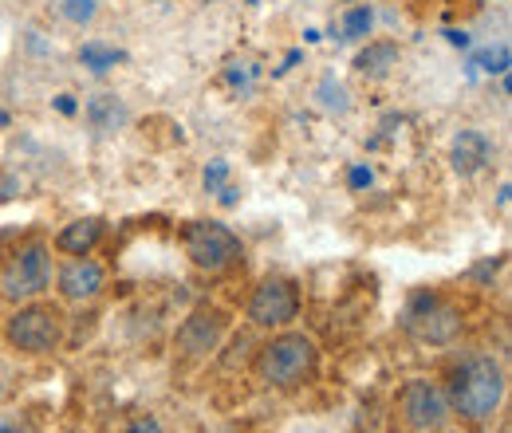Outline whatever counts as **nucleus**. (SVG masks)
Masks as SVG:
<instances>
[{
    "label": "nucleus",
    "instance_id": "obj_1",
    "mask_svg": "<svg viewBox=\"0 0 512 433\" xmlns=\"http://www.w3.org/2000/svg\"><path fill=\"white\" fill-rule=\"evenodd\" d=\"M505 398V371L493 355H473L465 359L457 371H453V382H449V406L469 418V422H485L497 414Z\"/></svg>",
    "mask_w": 512,
    "mask_h": 433
},
{
    "label": "nucleus",
    "instance_id": "obj_2",
    "mask_svg": "<svg viewBox=\"0 0 512 433\" xmlns=\"http://www.w3.org/2000/svg\"><path fill=\"white\" fill-rule=\"evenodd\" d=\"M316 363H320V351H316V343L308 335H280L260 351L256 374L268 386L292 390V386H300V382H308L316 374Z\"/></svg>",
    "mask_w": 512,
    "mask_h": 433
},
{
    "label": "nucleus",
    "instance_id": "obj_3",
    "mask_svg": "<svg viewBox=\"0 0 512 433\" xmlns=\"http://www.w3.org/2000/svg\"><path fill=\"white\" fill-rule=\"evenodd\" d=\"M182 245L201 272H225L245 256L241 237L221 221H190L182 229Z\"/></svg>",
    "mask_w": 512,
    "mask_h": 433
},
{
    "label": "nucleus",
    "instance_id": "obj_4",
    "mask_svg": "<svg viewBox=\"0 0 512 433\" xmlns=\"http://www.w3.org/2000/svg\"><path fill=\"white\" fill-rule=\"evenodd\" d=\"M402 327L422 343L446 347L461 335V311L438 292H414L406 304V315H402Z\"/></svg>",
    "mask_w": 512,
    "mask_h": 433
},
{
    "label": "nucleus",
    "instance_id": "obj_5",
    "mask_svg": "<svg viewBox=\"0 0 512 433\" xmlns=\"http://www.w3.org/2000/svg\"><path fill=\"white\" fill-rule=\"evenodd\" d=\"M52 280V252L44 241H28L20 245V252H12L4 276H0V292L8 300H32L48 288Z\"/></svg>",
    "mask_w": 512,
    "mask_h": 433
},
{
    "label": "nucleus",
    "instance_id": "obj_6",
    "mask_svg": "<svg viewBox=\"0 0 512 433\" xmlns=\"http://www.w3.org/2000/svg\"><path fill=\"white\" fill-rule=\"evenodd\" d=\"M60 315L52 308H20L8 319V343L28 355H48L60 347Z\"/></svg>",
    "mask_w": 512,
    "mask_h": 433
},
{
    "label": "nucleus",
    "instance_id": "obj_7",
    "mask_svg": "<svg viewBox=\"0 0 512 433\" xmlns=\"http://www.w3.org/2000/svg\"><path fill=\"white\" fill-rule=\"evenodd\" d=\"M300 311V288L284 276H268L249 300V319L256 327H284Z\"/></svg>",
    "mask_w": 512,
    "mask_h": 433
},
{
    "label": "nucleus",
    "instance_id": "obj_8",
    "mask_svg": "<svg viewBox=\"0 0 512 433\" xmlns=\"http://www.w3.org/2000/svg\"><path fill=\"white\" fill-rule=\"evenodd\" d=\"M398 406H402V414H406V422L414 430H438V426H446L449 418V394L430 378L406 382Z\"/></svg>",
    "mask_w": 512,
    "mask_h": 433
},
{
    "label": "nucleus",
    "instance_id": "obj_9",
    "mask_svg": "<svg viewBox=\"0 0 512 433\" xmlns=\"http://www.w3.org/2000/svg\"><path fill=\"white\" fill-rule=\"evenodd\" d=\"M225 311L217 308H197L178 327V347H182V355H209L217 343H221V335H225Z\"/></svg>",
    "mask_w": 512,
    "mask_h": 433
},
{
    "label": "nucleus",
    "instance_id": "obj_10",
    "mask_svg": "<svg viewBox=\"0 0 512 433\" xmlns=\"http://www.w3.org/2000/svg\"><path fill=\"white\" fill-rule=\"evenodd\" d=\"M489 158H493V142H489L481 130H461V134L453 138L449 162H453V170H457L461 178L481 174V170L489 166Z\"/></svg>",
    "mask_w": 512,
    "mask_h": 433
},
{
    "label": "nucleus",
    "instance_id": "obj_11",
    "mask_svg": "<svg viewBox=\"0 0 512 433\" xmlns=\"http://www.w3.org/2000/svg\"><path fill=\"white\" fill-rule=\"evenodd\" d=\"M103 288V268L95 264V260H71L64 272H60V296L64 300H91L95 292Z\"/></svg>",
    "mask_w": 512,
    "mask_h": 433
},
{
    "label": "nucleus",
    "instance_id": "obj_12",
    "mask_svg": "<svg viewBox=\"0 0 512 433\" xmlns=\"http://www.w3.org/2000/svg\"><path fill=\"white\" fill-rule=\"evenodd\" d=\"M99 237H103V221L99 217H79V221L64 225V233L56 237V248L67 252V256H87L91 248L99 245Z\"/></svg>",
    "mask_w": 512,
    "mask_h": 433
},
{
    "label": "nucleus",
    "instance_id": "obj_13",
    "mask_svg": "<svg viewBox=\"0 0 512 433\" xmlns=\"http://www.w3.org/2000/svg\"><path fill=\"white\" fill-rule=\"evenodd\" d=\"M83 119H87V126L95 134H111V130H119V126L127 123V107L115 95H95V99H87Z\"/></svg>",
    "mask_w": 512,
    "mask_h": 433
},
{
    "label": "nucleus",
    "instance_id": "obj_14",
    "mask_svg": "<svg viewBox=\"0 0 512 433\" xmlns=\"http://www.w3.org/2000/svg\"><path fill=\"white\" fill-rule=\"evenodd\" d=\"M394 67H398V44H390V40L367 44V48L355 56V71L367 75V79H386Z\"/></svg>",
    "mask_w": 512,
    "mask_h": 433
},
{
    "label": "nucleus",
    "instance_id": "obj_15",
    "mask_svg": "<svg viewBox=\"0 0 512 433\" xmlns=\"http://www.w3.org/2000/svg\"><path fill=\"white\" fill-rule=\"evenodd\" d=\"M123 60H127V56H123L119 48H111V44H95V40H91V44L79 48V63L91 67L95 75H107L115 63H123Z\"/></svg>",
    "mask_w": 512,
    "mask_h": 433
},
{
    "label": "nucleus",
    "instance_id": "obj_16",
    "mask_svg": "<svg viewBox=\"0 0 512 433\" xmlns=\"http://www.w3.org/2000/svg\"><path fill=\"white\" fill-rule=\"evenodd\" d=\"M371 24H375V12H371L367 4H355V8L343 16V32H347V40H363V36L371 32Z\"/></svg>",
    "mask_w": 512,
    "mask_h": 433
},
{
    "label": "nucleus",
    "instance_id": "obj_17",
    "mask_svg": "<svg viewBox=\"0 0 512 433\" xmlns=\"http://www.w3.org/2000/svg\"><path fill=\"white\" fill-rule=\"evenodd\" d=\"M60 12H64V20H71V24H91L95 20V0H60Z\"/></svg>",
    "mask_w": 512,
    "mask_h": 433
},
{
    "label": "nucleus",
    "instance_id": "obj_18",
    "mask_svg": "<svg viewBox=\"0 0 512 433\" xmlns=\"http://www.w3.org/2000/svg\"><path fill=\"white\" fill-rule=\"evenodd\" d=\"M320 95H323V107H331V111H347V91H343L339 83H331V79H323Z\"/></svg>",
    "mask_w": 512,
    "mask_h": 433
},
{
    "label": "nucleus",
    "instance_id": "obj_19",
    "mask_svg": "<svg viewBox=\"0 0 512 433\" xmlns=\"http://www.w3.org/2000/svg\"><path fill=\"white\" fill-rule=\"evenodd\" d=\"M481 63H485V71H497V75H505V71H509V48H505V44H497V52L489 48V52L481 56Z\"/></svg>",
    "mask_w": 512,
    "mask_h": 433
},
{
    "label": "nucleus",
    "instance_id": "obj_20",
    "mask_svg": "<svg viewBox=\"0 0 512 433\" xmlns=\"http://www.w3.org/2000/svg\"><path fill=\"white\" fill-rule=\"evenodd\" d=\"M0 433H32V426L20 414H0Z\"/></svg>",
    "mask_w": 512,
    "mask_h": 433
},
{
    "label": "nucleus",
    "instance_id": "obj_21",
    "mask_svg": "<svg viewBox=\"0 0 512 433\" xmlns=\"http://www.w3.org/2000/svg\"><path fill=\"white\" fill-rule=\"evenodd\" d=\"M225 178H229V166H225V162H213V166L205 170V189H217Z\"/></svg>",
    "mask_w": 512,
    "mask_h": 433
},
{
    "label": "nucleus",
    "instance_id": "obj_22",
    "mask_svg": "<svg viewBox=\"0 0 512 433\" xmlns=\"http://www.w3.org/2000/svg\"><path fill=\"white\" fill-rule=\"evenodd\" d=\"M127 433H162V422L158 418H138V422H130Z\"/></svg>",
    "mask_w": 512,
    "mask_h": 433
},
{
    "label": "nucleus",
    "instance_id": "obj_23",
    "mask_svg": "<svg viewBox=\"0 0 512 433\" xmlns=\"http://www.w3.org/2000/svg\"><path fill=\"white\" fill-rule=\"evenodd\" d=\"M20 186H16V178H8V174H0V201H8V197H16Z\"/></svg>",
    "mask_w": 512,
    "mask_h": 433
},
{
    "label": "nucleus",
    "instance_id": "obj_24",
    "mask_svg": "<svg viewBox=\"0 0 512 433\" xmlns=\"http://www.w3.org/2000/svg\"><path fill=\"white\" fill-rule=\"evenodd\" d=\"M351 186L355 189L371 186V170H367V166H355V170H351Z\"/></svg>",
    "mask_w": 512,
    "mask_h": 433
},
{
    "label": "nucleus",
    "instance_id": "obj_25",
    "mask_svg": "<svg viewBox=\"0 0 512 433\" xmlns=\"http://www.w3.org/2000/svg\"><path fill=\"white\" fill-rule=\"evenodd\" d=\"M56 111H60V115H75L79 107H75V99H71V95H60V99H56Z\"/></svg>",
    "mask_w": 512,
    "mask_h": 433
},
{
    "label": "nucleus",
    "instance_id": "obj_26",
    "mask_svg": "<svg viewBox=\"0 0 512 433\" xmlns=\"http://www.w3.org/2000/svg\"><path fill=\"white\" fill-rule=\"evenodd\" d=\"M446 36L453 48H469V36H465V32H446Z\"/></svg>",
    "mask_w": 512,
    "mask_h": 433
},
{
    "label": "nucleus",
    "instance_id": "obj_27",
    "mask_svg": "<svg viewBox=\"0 0 512 433\" xmlns=\"http://www.w3.org/2000/svg\"><path fill=\"white\" fill-rule=\"evenodd\" d=\"M221 201H225V205H237V189L225 186V189H221Z\"/></svg>",
    "mask_w": 512,
    "mask_h": 433
},
{
    "label": "nucleus",
    "instance_id": "obj_28",
    "mask_svg": "<svg viewBox=\"0 0 512 433\" xmlns=\"http://www.w3.org/2000/svg\"><path fill=\"white\" fill-rule=\"evenodd\" d=\"M249 4H256V0H249Z\"/></svg>",
    "mask_w": 512,
    "mask_h": 433
},
{
    "label": "nucleus",
    "instance_id": "obj_29",
    "mask_svg": "<svg viewBox=\"0 0 512 433\" xmlns=\"http://www.w3.org/2000/svg\"><path fill=\"white\" fill-rule=\"evenodd\" d=\"M477 4H481V0H477Z\"/></svg>",
    "mask_w": 512,
    "mask_h": 433
}]
</instances>
